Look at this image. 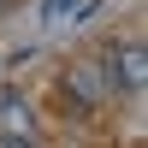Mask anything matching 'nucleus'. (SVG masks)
<instances>
[{"mask_svg": "<svg viewBox=\"0 0 148 148\" xmlns=\"http://www.w3.org/2000/svg\"><path fill=\"white\" fill-rule=\"evenodd\" d=\"M101 71H107V89H113V95H142V83H148L142 42H113L101 53Z\"/></svg>", "mask_w": 148, "mask_h": 148, "instance_id": "1", "label": "nucleus"}, {"mask_svg": "<svg viewBox=\"0 0 148 148\" xmlns=\"http://www.w3.org/2000/svg\"><path fill=\"white\" fill-rule=\"evenodd\" d=\"M59 89L77 101V113H89V107H101L107 95H113V89H107V71H101V59H77V65L59 77Z\"/></svg>", "mask_w": 148, "mask_h": 148, "instance_id": "2", "label": "nucleus"}, {"mask_svg": "<svg viewBox=\"0 0 148 148\" xmlns=\"http://www.w3.org/2000/svg\"><path fill=\"white\" fill-rule=\"evenodd\" d=\"M0 136L6 142H36V113L24 95H0Z\"/></svg>", "mask_w": 148, "mask_h": 148, "instance_id": "3", "label": "nucleus"}, {"mask_svg": "<svg viewBox=\"0 0 148 148\" xmlns=\"http://www.w3.org/2000/svg\"><path fill=\"white\" fill-rule=\"evenodd\" d=\"M101 0H42V18L47 24H65V18H89Z\"/></svg>", "mask_w": 148, "mask_h": 148, "instance_id": "4", "label": "nucleus"}, {"mask_svg": "<svg viewBox=\"0 0 148 148\" xmlns=\"http://www.w3.org/2000/svg\"><path fill=\"white\" fill-rule=\"evenodd\" d=\"M0 148H36V142H6V136H0Z\"/></svg>", "mask_w": 148, "mask_h": 148, "instance_id": "5", "label": "nucleus"}]
</instances>
